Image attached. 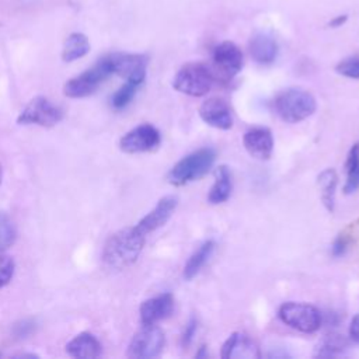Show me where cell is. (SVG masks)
Listing matches in <instances>:
<instances>
[{
	"instance_id": "6da1fadb",
	"label": "cell",
	"mask_w": 359,
	"mask_h": 359,
	"mask_svg": "<svg viewBox=\"0 0 359 359\" xmlns=\"http://www.w3.org/2000/svg\"><path fill=\"white\" fill-rule=\"evenodd\" d=\"M146 236L135 226L114 233L105 243L103 260L112 270H125L131 267L140 256Z\"/></svg>"
},
{
	"instance_id": "7a4b0ae2",
	"label": "cell",
	"mask_w": 359,
	"mask_h": 359,
	"mask_svg": "<svg viewBox=\"0 0 359 359\" xmlns=\"http://www.w3.org/2000/svg\"><path fill=\"white\" fill-rule=\"evenodd\" d=\"M217 160V150L212 147L198 149L177 161L167 174L171 186L183 187L203 178L212 168Z\"/></svg>"
},
{
	"instance_id": "3957f363",
	"label": "cell",
	"mask_w": 359,
	"mask_h": 359,
	"mask_svg": "<svg viewBox=\"0 0 359 359\" xmlns=\"http://www.w3.org/2000/svg\"><path fill=\"white\" fill-rule=\"evenodd\" d=\"M274 107L284 122L299 124L314 114L317 103L312 93L293 87L281 91L275 97Z\"/></svg>"
},
{
	"instance_id": "277c9868",
	"label": "cell",
	"mask_w": 359,
	"mask_h": 359,
	"mask_svg": "<svg viewBox=\"0 0 359 359\" xmlns=\"http://www.w3.org/2000/svg\"><path fill=\"white\" fill-rule=\"evenodd\" d=\"M214 85L215 75L212 69L204 62L186 64L173 79L174 90L190 97L207 96L212 90Z\"/></svg>"
},
{
	"instance_id": "5b68a950",
	"label": "cell",
	"mask_w": 359,
	"mask_h": 359,
	"mask_svg": "<svg viewBox=\"0 0 359 359\" xmlns=\"http://www.w3.org/2000/svg\"><path fill=\"white\" fill-rule=\"evenodd\" d=\"M278 316L284 324L303 334H313L318 331L323 324L320 310L303 302H285L281 305Z\"/></svg>"
},
{
	"instance_id": "8992f818",
	"label": "cell",
	"mask_w": 359,
	"mask_h": 359,
	"mask_svg": "<svg viewBox=\"0 0 359 359\" xmlns=\"http://www.w3.org/2000/svg\"><path fill=\"white\" fill-rule=\"evenodd\" d=\"M110 76H112L111 66L107 58H101L93 68L71 79L65 85V96L69 98H83L93 94Z\"/></svg>"
},
{
	"instance_id": "52a82bcc",
	"label": "cell",
	"mask_w": 359,
	"mask_h": 359,
	"mask_svg": "<svg viewBox=\"0 0 359 359\" xmlns=\"http://www.w3.org/2000/svg\"><path fill=\"white\" fill-rule=\"evenodd\" d=\"M164 332L156 325H142L128 346V356L133 359H150L161 353L164 348Z\"/></svg>"
},
{
	"instance_id": "ba28073f",
	"label": "cell",
	"mask_w": 359,
	"mask_h": 359,
	"mask_svg": "<svg viewBox=\"0 0 359 359\" xmlns=\"http://www.w3.org/2000/svg\"><path fill=\"white\" fill-rule=\"evenodd\" d=\"M64 118V111L45 97L33 98L20 112L17 122L20 125L54 126Z\"/></svg>"
},
{
	"instance_id": "9c48e42d",
	"label": "cell",
	"mask_w": 359,
	"mask_h": 359,
	"mask_svg": "<svg viewBox=\"0 0 359 359\" xmlns=\"http://www.w3.org/2000/svg\"><path fill=\"white\" fill-rule=\"evenodd\" d=\"M161 142L160 132L150 124L139 125L126 132L119 140V149L124 153L135 154L154 150Z\"/></svg>"
},
{
	"instance_id": "30bf717a",
	"label": "cell",
	"mask_w": 359,
	"mask_h": 359,
	"mask_svg": "<svg viewBox=\"0 0 359 359\" xmlns=\"http://www.w3.org/2000/svg\"><path fill=\"white\" fill-rule=\"evenodd\" d=\"M112 75H118L125 80H133L143 85L146 79L147 58L140 54H111L105 57Z\"/></svg>"
},
{
	"instance_id": "8fae6325",
	"label": "cell",
	"mask_w": 359,
	"mask_h": 359,
	"mask_svg": "<svg viewBox=\"0 0 359 359\" xmlns=\"http://www.w3.org/2000/svg\"><path fill=\"white\" fill-rule=\"evenodd\" d=\"M212 59L215 66L229 78L240 73L244 65L242 50L232 41L219 43L212 51Z\"/></svg>"
},
{
	"instance_id": "7c38bea8",
	"label": "cell",
	"mask_w": 359,
	"mask_h": 359,
	"mask_svg": "<svg viewBox=\"0 0 359 359\" xmlns=\"http://www.w3.org/2000/svg\"><path fill=\"white\" fill-rule=\"evenodd\" d=\"M178 205V200L177 197H173V196H168V197H164L161 198L156 207L149 212L146 214L136 225L135 228L147 237V235L153 233L154 230L160 229L161 226H164L168 219L173 217L175 208Z\"/></svg>"
},
{
	"instance_id": "4fadbf2b",
	"label": "cell",
	"mask_w": 359,
	"mask_h": 359,
	"mask_svg": "<svg viewBox=\"0 0 359 359\" xmlns=\"http://www.w3.org/2000/svg\"><path fill=\"white\" fill-rule=\"evenodd\" d=\"M200 117L207 125L215 129L228 131L233 126V114L230 105L218 97L208 98L203 103L200 107Z\"/></svg>"
},
{
	"instance_id": "5bb4252c",
	"label": "cell",
	"mask_w": 359,
	"mask_h": 359,
	"mask_svg": "<svg viewBox=\"0 0 359 359\" xmlns=\"http://www.w3.org/2000/svg\"><path fill=\"white\" fill-rule=\"evenodd\" d=\"M174 312V298L171 293H161L145 300L140 305L139 316L142 325H153L168 318Z\"/></svg>"
},
{
	"instance_id": "9a60e30c",
	"label": "cell",
	"mask_w": 359,
	"mask_h": 359,
	"mask_svg": "<svg viewBox=\"0 0 359 359\" xmlns=\"http://www.w3.org/2000/svg\"><path fill=\"white\" fill-rule=\"evenodd\" d=\"M247 153L257 160H268L274 153V136L268 128H253L243 136Z\"/></svg>"
},
{
	"instance_id": "2e32d148",
	"label": "cell",
	"mask_w": 359,
	"mask_h": 359,
	"mask_svg": "<svg viewBox=\"0 0 359 359\" xmlns=\"http://www.w3.org/2000/svg\"><path fill=\"white\" fill-rule=\"evenodd\" d=\"M221 356L224 359H233V358L256 359V358H260L261 353H260L258 345L254 342V339L250 335L244 332H233L225 341Z\"/></svg>"
},
{
	"instance_id": "e0dca14e",
	"label": "cell",
	"mask_w": 359,
	"mask_h": 359,
	"mask_svg": "<svg viewBox=\"0 0 359 359\" xmlns=\"http://www.w3.org/2000/svg\"><path fill=\"white\" fill-rule=\"evenodd\" d=\"M249 52L254 62L263 66H268L277 61L279 47L272 36L265 33H257L251 37L249 43Z\"/></svg>"
},
{
	"instance_id": "ac0fdd59",
	"label": "cell",
	"mask_w": 359,
	"mask_h": 359,
	"mask_svg": "<svg viewBox=\"0 0 359 359\" xmlns=\"http://www.w3.org/2000/svg\"><path fill=\"white\" fill-rule=\"evenodd\" d=\"M103 346L96 335L82 332L66 345V352L76 359H94L101 355Z\"/></svg>"
},
{
	"instance_id": "d6986e66",
	"label": "cell",
	"mask_w": 359,
	"mask_h": 359,
	"mask_svg": "<svg viewBox=\"0 0 359 359\" xmlns=\"http://www.w3.org/2000/svg\"><path fill=\"white\" fill-rule=\"evenodd\" d=\"M233 190V177L228 166H219L215 171V183L208 194V203L212 205H219L226 203Z\"/></svg>"
},
{
	"instance_id": "ffe728a7",
	"label": "cell",
	"mask_w": 359,
	"mask_h": 359,
	"mask_svg": "<svg viewBox=\"0 0 359 359\" xmlns=\"http://www.w3.org/2000/svg\"><path fill=\"white\" fill-rule=\"evenodd\" d=\"M215 247H217V244L214 240H207L193 253V256L186 263L184 271H183V275L187 281L193 279L194 277H197L201 272V270L205 267V264L212 257Z\"/></svg>"
},
{
	"instance_id": "44dd1931",
	"label": "cell",
	"mask_w": 359,
	"mask_h": 359,
	"mask_svg": "<svg viewBox=\"0 0 359 359\" xmlns=\"http://www.w3.org/2000/svg\"><path fill=\"white\" fill-rule=\"evenodd\" d=\"M317 184L321 194V201L328 212H332L335 208V194L338 186V174L334 168L323 170L317 177Z\"/></svg>"
},
{
	"instance_id": "7402d4cb",
	"label": "cell",
	"mask_w": 359,
	"mask_h": 359,
	"mask_svg": "<svg viewBox=\"0 0 359 359\" xmlns=\"http://www.w3.org/2000/svg\"><path fill=\"white\" fill-rule=\"evenodd\" d=\"M90 51V43L89 38L82 33H72L64 45L62 51V59L65 62H75L78 59H82L86 57Z\"/></svg>"
},
{
	"instance_id": "603a6c76",
	"label": "cell",
	"mask_w": 359,
	"mask_h": 359,
	"mask_svg": "<svg viewBox=\"0 0 359 359\" xmlns=\"http://www.w3.org/2000/svg\"><path fill=\"white\" fill-rule=\"evenodd\" d=\"M346 182L344 186L345 194H353L359 190V142L352 145L348 152L346 161Z\"/></svg>"
},
{
	"instance_id": "cb8c5ba5",
	"label": "cell",
	"mask_w": 359,
	"mask_h": 359,
	"mask_svg": "<svg viewBox=\"0 0 359 359\" xmlns=\"http://www.w3.org/2000/svg\"><path fill=\"white\" fill-rule=\"evenodd\" d=\"M348 345H349V342L344 335L337 334V332H331L321 339V342L318 344L314 355L318 356V358L337 356V355L342 353L348 348Z\"/></svg>"
},
{
	"instance_id": "d4e9b609",
	"label": "cell",
	"mask_w": 359,
	"mask_h": 359,
	"mask_svg": "<svg viewBox=\"0 0 359 359\" xmlns=\"http://www.w3.org/2000/svg\"><path fill=\"white\" fill-rule=\"evenodd\" d=\"M142 85L133 80H125V83L114 93L112 98H111V104L115 110H124L125 107H128L131 104V101L133 100V97L136 96L139 87Z\"/></svg>"
},
{
	"instance_id": "484cf974",
	"label": "cell",
	"mask_w": 359,
	"mask_h": 359,
	"mask_svg": "<svg viewBox=\"0 0 359 359\" xmlns=\"http://www.w3.org/2000/svg\"><path fill=\"white\" fill-rule=\"evenodd\" d=\"M16 237L15 224L5 212H0V253L10 249L15 244Z\"/></svg>"
},
{
	"instance_id": "4316f807",
	"label": "cell",
	"mask_w": 359,
	"mask_h": 359,
	"mask_svg": "<svg viewBox=\"0 0 359 359\" xmlns=\"http://www.w3.org/2000/svg\"><path fill=\"white\" fill-rule=\"evenodd\" d=\"M335 72L339 76L358 80L359 79V54L339 61L335 66Z\"/></svg>"
},
{
	"instance_id": "83f0119b",
	"label": "cell",
	"mask_w": 359,
	"mask_h": 359,
	"mask_svg": "<svg viewBox=\"0 0 359 359\" xmlns=\"http://www.w3.org/2000/svg\"><path fill=\"white\" fill-rule=\"evenodd\" d=\"M15 261L9 256H0V289L10 284L15 275Z\"/></svg>"
},
{
	"instance_id": "f1b7e54d",
	"label": "cell",
	"mask_w": 359,
	"mask_h": 359,
	"mask_svg": "<svg viewBox=\"0 0 359 359\" xmlns=\"http://www.w3.org/2000/svg\"><path fill=\"white\" fill-rule=\"evenodd\" d=\"M197 330H198V321L197 318L191 317L189 320V323L186 324V328L183 331V335H182V346L183 348H189L197 334Z\"/></svg>"
},
{
	"instance_id": "f546056e",
	"label": "cell",
	"mask_w": 359,
	"mask_h": 359,
	"mask_svg": "<svg viewBox=\"0 0 359 359\" xmlns=\"http://www.w3.org/2000/svg\"><path fill=\"white\" fill-rule=\"evenodd\" d=\"M348 247H349V239L345 235H339L332 242V244H331V254H332V257L338 258V257L345 256Z\"/></svg>"
},
{
	"instance_id": "4dcf8cb0",
	"label": "cell",
	"mask_w": 359,
	"mask_h": 359,
	"mask_svg": "<svg viewBox=\"0 0 359 359\" xmlns=\"http://www.w3.org/2000/svg\"><path fill=\"white\" fill-rule=\"evenodd\" d=\"M34 327H36L34 321L23 320V321H20L19 324H16V327H15V334H16V337H19V338H26V337H29V335L33 332Z\"/></svg>"
},
{
	"instance_id": "1f68e13d",
	"label": "cell",
	"mask_w": 359,
	"mask_h": 359,
	"mask_svg": "<svg viewBox=\"0 0 359 359\" xmlns=\"http://www.w3.org/2000/svg\"><path fill=\"white\" fill-rule=\"evenodd\" d=\"M349 338L359 344V314H356L352 320H351V324H349Z\"/></svg>"
},
{
	"instance_id": "d6a6232c",
	"label": "cell",
	"mask_w": 359,
	"mask_h": 359,
	"mask_svg": "<svg viewBox=\"0 0 359 359\" xmlns=\"http://www.w3.org/2000/svg\"><path fill=\"white\" fill-rule=\"evenodd\" d=\"M346 22H348V15H339V16L332 17V19L328 22V27H331V29H339V27H342Z\"/></svg>"
},
{
	"instance_id": "836d02e7",
	"label": "cell",
	"mask_w": 359,
	"mask_h": 359,
	"mask_svg": "<svg viewBox=\"0 0 359 359\" xmlns=\"http://www.w3.org/2000/svg\"><path fill=\"white\" fill-rule=\"evenodd\" d=\"M197 358H207L208 356V352H207V346H201L200 348V351L197 352V355H196Z\"/></svg>"
},
{
	"instance_id": "e575fe53",
	"label": "cell",
	"mask_w": 359,
	"mask_h": 359,
	"mask_svg": "<svg viewBox=\"0 0 359 359\" xmlns=\"http://www.w3.org/2000/svg\"><path fill=\"white\" fill-rule=\"evenodd\" d=\"M2 178H3V173H2V167H0V184H2Z\"/></svg>"
}]
</instances>
